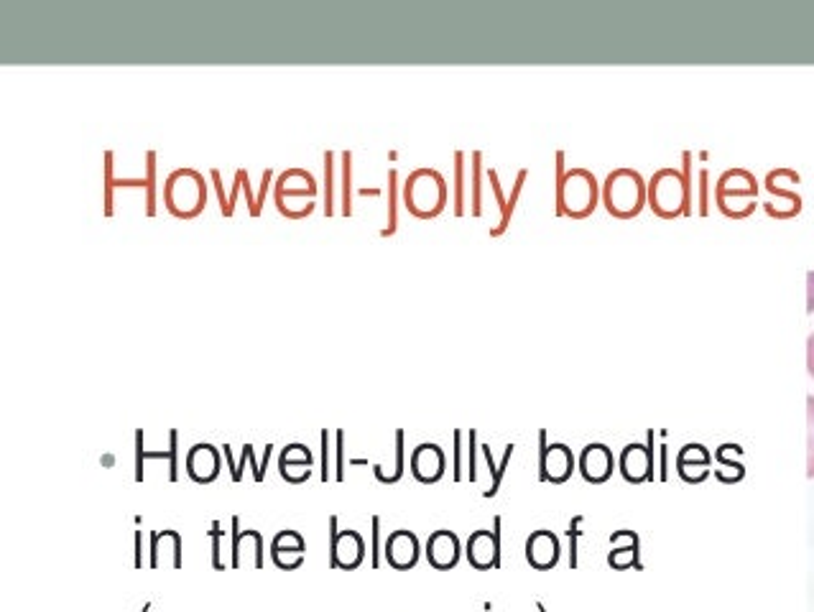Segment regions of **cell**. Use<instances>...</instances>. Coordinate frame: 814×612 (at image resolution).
Listing matches in <instances>:
<instances>
[{"label":"cell","instance_id":"obj_1","mask_svg":"<svg viewBox=\"0 0 814 612\" xmlns=\"http://www.w3.org/2000/svg\"><path fill=\"white\" fill-rule=\"evenodd\" d=\"M600 204V182L590 169H564V153H557V215L585 220Z\"/></svg>","mask_w":814,"mask_h":612},{"label":"cell","instance_id":"obj_2","mask_svg":"<svg viewBox=\"0 0 814 612\" xmlns=\"http://www.w3.org/2000/svg\"><path fill=\"white\" fill-rule=\"evenodd\" d=\"M600 202L615 220H633L649 207V182L631 166L613 169L600 184Z\"/></svg>","mask_w":814,"mask_h":612},{"label":"cell","instance_id":"obj_3","mask_svg":"<svg viewBox=\"0 0 814 612\" xmlns=\"http://www.w3.org/2000/svg\"><path fill=\"white\" fill-rule=\"evenodd\" d=\"M401 199L404 207L419 220H432L442 215L450 199V187L447 179L432 166H419L406 176L404 187H401Z\"/></svg>","mask_w":814,"mask_h":612},{"label":"cell","instance_id":"obj_4","mask_svg":"<svg viewBox=\"0 0 814 612\" xmlns=\"http://www.w3.org/2000/svg\"><path fill=\"white\" fill-rule=\"evenodd\" d=\"M207 187L205 176L197 169H174L164 179V204L171 215L177 217H194L205 210L207 204Z\"/></svg>","mask_w":814,"mask_h":612},{"label":"cell","instance_id":"obj_5","mask_svg":"<svg viewBox=\"0 0 814 612\" xmlns=\"http://www.w3.org/2000/svg\"><path fill=\"white\" fill-rule=\"evenodd\" d=\"M649 207L656 217L674 220L689 212V176L687 169L679 171L674 166L654 171L649 179Z\"/></svg>","mask_w":814,"mask_h":612},{"label":"cell","instance_id":"obj_6","mask_svg":"<svg viewBox=\"0 0 814 612\" xmlns=\"http://www.w3.org/2000/svg\"><path fill=\"white\" fill-rule=\"evenodd\" d=\"M115 153H105V215H113V189L115 187H141L146 189V215L156 212V151L146 153V174L136 179L113 174Z\"/></svg>","mask_w":814,"mask_h":612},{"label":"cell","instance_id":"obj_7","mask_svg":"<svg viewBox=\"0 0 814 612\" xmlns=\"http://www.w3.org/2000/svg\"><path fill=\"white\" fill-rule=\"evenodd\" d=\"M365 561V539L353 528L340 531L337 516H330V567L332 569H358Z\"/></svg>","mask_w":814,"mask_h":612},{"label":"cell","instance_id":"obj_8","mask_svg":"<svg viewBox=\"0 0 814 612\" xmlns=\"http://www.w3.org/2000/svg\"><path fill=\"white\" fill-rule=\"evenodd\" d=\"M575 472V454L567 444L547 442V431L539 434V480L541 482H567Z\"/></svg>","mask_w":814,"mask_h":612},{"label":"cell","instance_id":"obj_9","mask_svg":"<svg viewBox=\"0 0 814 612\" xmlns=\"http://www.w3.org/2000/svg\"><path fill=\"white\" fill-rule=\"evenodd\" d=\"M467 561L473 564L480 572L501 567V518L493 521V531L480 528V531L470 533L465 546Z\"/></svg>","mask_w":814,"mask_h":612},{"label":"cell","instance_id":"obj_10","mask_svg":"<svg viewBox=\"0 0 814 612\" xmlns=\"http://www.w3.org/2000/svg\"><path fill=\"white\" fill-rule=\"evenodd\" d=\"M386 561L388 567L399 569V572H406V569H414L419 564V556H422V544H419V536L409 528H399V531L388 533L386 539Z\"/></svg>","mask_w":814,"mask_h":612},{"label":"cell","instance_id":"obj_11","mask_svg":"<svg viewBox=\"0 0 814 612\" xmlns=\"http://www.w3.org/2000/svg\"><path fill=\"white\" fill-rule=\"evenodd\" d=\"M245 559L256 569H263V533L256 528H240V518L233 516V549H230V569H240Z\"/></svg>","mask_w":814,"mask_h":612},{"label":"cell","instance_id":"obj_12","mask_svg":"<svg viewBox=\"0 0 814 612\" xmlns=\"http://www.w3.org/2000/svg\"><path fill=\"white\" fill-rule=\"evenodd\" d=\"M222 449L210 442H197L187 452V475L200 485H210L220 477Z\"/></svg>","mask_w":814,"mask_h":612},{"label":"cell","instance_id":"obj_13","mask_svg":"<svg viewBox=\"0 0 814 612\" xmlns=\"http://www.w3.org/2000/svg\"><path fill=\"white\" fill-rule=\"evenodd\" d=\"M296 171L299 169H286L281 171L279 179H276L274 184V202H276V210L281 212V215H289L291 210V199H304L307 197L309 202H314V194H317V179H314L312 174H304L302 182H296Z\"/></svg>","mask_w":814,"mask_h":612},{"label":"cell","instance_id":"obj_14","mask_svg":"<svg viewBox=\"0 0 814 612\" xmlns=\"http://www.w3.org/2000/svg\"><path fill=\"white\" fill-rule=\"evenodd\" d=\"M444 470H447V454L439 444L424 442L411 452V475L424 485L442 480Z\"/></svg>","mask_w":814,"mask_h":612},{"label":"cell","instance_id":"obj_15","mask_svg":"<svg viewBox=\"0 0 814 612\" xmlns=\"http://www.w3.org/2000/svg\"><path fill=\"white\" fill-rule=\"evenodd\" d=\"M559 556H562V544H559L557 533L547 531V528H539V531L529 533L526 539V561L531 567L539 569V572H549L559 564Z\"/></svg>","mask_w":814,"mask_h":612},{"label":"cell","instance_id":"obj_16","mask_svg":"<svg viewBox=\"0 0 814 612\" xmlns=\"http://www.w3.org/2000/svg\"><path fill=\"white\" fill-rule=\"evenodd\" d=\"M462 556V544L460 536L450 528H439L427 539V561L439 572H447V569H455L460 564Z\"/></svg>","mask_w":814,"mask_h":612},{"label":"cell","instance_id":"obj_17","mask_svg":"<svg viewBox=\"0 0 814 612\" xmlns=\"http://www.w3.org/2000/svg\"><path fill=\"white\" fill-rule=\"evenodd\" d=\"M304 556H307V541L299 531L284 528L271 541V559L284 572H294V569L302 567Z\"/></svg>","mask_w":814,"mask_h":612},{"label":"cell","instance_id":"obj_18","mask_svg":"<svg viewBox=\"0 0 814 612\" xmlns=\"http://www.w3.org/2000/svg\"><path fill=\"white\" fill-rule=\"evenodd\" d=\"M577 467H580V475L585 477L592 485H600V482H608L610 475L615 470V457L610 452L608 444L603 442H592L582 449L580 459H577Z\"/></svg>","mask_w":814,"mask_h":612},{"label":"cell","instance_id":"obj_19","mask_svg":"<svg viewBox=\"0 0 814 612\" xmlns=\"http://www.w3.org/2000/svg\"><path fill=\"white\" fill-rule=\"evenodd\" d=\"M312 470H314V454L307 444L291 442L281 449L279 472L286 482H291V485L307 482L309 477H312Z\"/></svg>","mask_w":814,"mask_h":612},{"label":"cell","instance_id":"obj_20","mask_svg":"<svg viewBox=\"0 0 814 612\" xmlns=\"http://www.w3.org/2000/svg\"><path fill=\"white\" fill-rule=\"evenodd\" d=\"M143 429H136V480H143V465L146 459H166L169 462V480L177 482L179 480V431L171 429L169 431V449H161V452H148L143 447Z\"/></svg>","mask_w":814,"mask_h":612},{"label":"cell","instance_id":"obj_21","mask_svg":"<svg viewBox=\"0 0 814 612\" xmlns=\"http://www.w3.org/2000/svg\"><path fill=\"white\" fill-rule=\"evenodd\" d=\"M148 551H151V559H148V567L151 569H159L164 564V556H169L171 567L182 569V533L174 531V528L151 533V549Z\"/></svg>","mask_w":814,"mask_h":612},{"label":"cell","instance_id":"obj_22","mask_svg":"<svg viewBox=\"0 0 814 612\" xmlns=\"http://www.w3.org/2000/svg\"><path fill=\"white\" fill-rule=\"evenodd\" d=\"M621 475L628 482H644L654 475V457L649 444L633 442L621 452Z\"/></svg>","mask_w":814,"mask_h":612},{"label":"cell","instance_id":"obj_23","mask_svg":"<svg viewBox=\"0 0 814 612\" xmlns=\"http://www.w3.org/2000/svg\"><path fill=\"white\" fill-rule=\"evenodd\" d=\"M526 176H529V171H526V169H521V171H518L516 182H513L511 194H508V197H506V194H503L501 182H498V171H496V169H488L490 187H493V194H496V199H498V207H501V220H498V225L493 227V230H490V235H501V233H506L508 222H511V217H513V210H516V202H518V197H521V189H524Z\"/></svg>","mask_w":814,"mask_h":612},{"label":"cell","instance_id":"obj_24","mask_svg":"<svg viewBox=\"0 0 814 612\" xmlns=\"http://www.w3.org/2000/svg\"><path fill=\"white\" fill-rule=\"evenodd\" d=\"M222 457L228 459L230 477H233V482L243 480V465H251L253 480L256 482H261L263 477H266V465H261V462L256 459V447H253V444H243V454H240V459H235V452L230 444H222Z\"/></svg>","mask_w":814,"mask_h":612},{"label":"cell","instance_id":"obj_25","mask_svg":"<svg viewBox=\"0 0 814 612\" xmlns=\"http://www.w3.org/2000/svg\"><path fill=\"white\" fill-rule=\"evenodd\" d=\"M707 462H710V457H707L705 449L700 444H689V447H684L679 452L677 470L682 475V480L697 482L707 475Z\"/></svg>","mask_w":814,"mask_h":612},{"label":"cell","instance_id":"obj_26","mask_svg":"<svg viewBox=\"0 0 814 612\" xmlns=\"http://www.w3.org/2000/svg\"><path fill=\"white\" fill-rule=\"evenodd\" d=\"M608 564L613 569H641V559H638V536L628 531V544H618L610 539V554Z\"/></svg>","mask_w":814,"mask_h":612},{"label":"cell","instance_id":"obj_27","mask_svg":"<svg viewBox=\"0 0 814 612\" xmlns=\"http://www.w3.org/2000/svg\"><path fill=\"white\" fill-rule=\"evenodd\" d=\"M248 171L245 169H235V179H233V192L225 194V189H222V174L220 169H212L210 176H212V184H215L217 189V199H220V212L225 217H230L235 212V204H238V194L243 192V179Z\"/></svg>","mask_w":814,"mask_h":612},{"label":"cell","instance_id":"obj_28","mask_svg":"<svg viewBox=\"0 0 814 612\" xmlns=\"http://www.w3.org/2000/svg\"><path fill=\"white\" fill-rule=\"evenodd\" d=\"M340 192H342V215H353V153L342 151L340 156Z\"/></svg>","mask_w":814,"mask_h":612},{"label":"cell","instance_id":"obj_29","mask_svg":"<svg viewBox=\"0 0 814 612\" xmlns=\"http://www.w3.org/2000/svg\"><path fill=\"white\" fill-rule=\"evenodd\" d=\"M386 194H388V222L381 230V235H393L396 233V227H399V204H396V199H399V171L396 169L388 171Z\"/></svg>","mask_w":814,"mask_h":612},{"label":"cell","instance_id":"obj_30","mask_svg":"<svg viewBox=\"0 0 814 612\" xmlns=\"http://www.w3.org/2000/svg\"><path fill=\"white\" fill-rule=\"evenodd\" d=\"M511 454H513V444H508L506 454H503L501 467H496V462H493V454H490V447H488V444H483V457H485V462H488V470L493 472V485H490V490H485V498H493V495L498 493V488H501L503 472H506L508 459H511Z\"/></svg>","mask_w":814,"mask_h":612},{"label":"cell","instance_id":"obj_31","mask_svg":"<svg viewBox=\"0 0 814 612\" xmlns=\"http://www.w3.org/2000/svg\"><path fill=\"white\" fill-rule=\"evenodd\" d=\"M470 179H473V215H483V153H473V169H470Z\"/></svg>","mask_w":814,"mask_h":612},{"label":"cell","instance_id":"obj_32","mask_svg":"<svg viewBox=\"0 0 814 612\" xmlns=\"http://www.w3.org/2000/svg\"><path fill=\"white\" fill-rule=\"evenodd\" d=\"M465 153L457 151L455 153V215L462 217L465 215Z\"/></svg>","mask_w":814,"mask_h":612},{"label":"cell","instance_id":"obj_33","mask_svg":"<svg viewBox=\"0 0 814 612\" xmlns=\"http://www.w3.org/2000/svg\"><path fill=\"white\" fill-rule=\"evenodd\" d=\"M807 477H814V396L807 398Z\"/></svg>","mask_w":814,"mask_h":612},{"label":"cell","instance_id":"obj_34","mask_svg":"<svg viewBox=\"0 0 814 612\" xmlns=\"http://www.w3.org/2000/svg\"><path fill=\"white\" fill-rule=\"evenodd\" d=\"M404 452H406V434H404V429H399L396 431V459H393V472L386 480V485H391V482H399L401 475H404Z\"/></svg>","mask_w":814,"mask_h":612},{"label":"cell","instance_id":"obj_35","mask_svg":"<svg viewBox=\"0 0 814 612\" xmlns=\"http://www.w3.org/2000/svg\"><path fill=\"white\" fill-rule=\"evenodd\" d=\"M210 541H212V567L217 569V572H222V569L228 567L225 561H222V523L220 521H212L210 526Z\"/></svg>","mask_w":814,"mask_h":612},{"label":"cell","instance_id":"obj_36","mask_svg":"<svg viewBox=\"0 0 814 612\" xmlns=\"http://www.w3.org/2000/svg\"><path fill=\"white\" fill-rule=\"evenodd\" d=\"M332 171H335V153L325 151V212L332 215L335 212V197H332Z\"/></svg>","mask_w":814,"mask_h":612},{"label":"cell","instance_id":"obj_37","mask_svg":"<svg viewBox=\"0 0 814 612\" xmlns=\"http://www.w3.org/2000/svg\"><path fill=\"white\" fill-rule=\"evenodd\" d=\"M370 526H373V541H370V567H381V518L373 516L370 518Z\"/></svg>","mask_w":814,"mask_h":612},{"label":"cell","instance_id":"obj_38","mask_svg":"<svg viewBox=\"0 0 814 612\" xmlns=\"http://www.w3.org/2000/svg\"><path fill=\"white\" fill-rule=\"evenodd\" d=\"M335 480H345V431H335Z\"/></svg>","mask_w":814,"mask_h":612},{"label":"cell","instance_id":"obj_39","mask_svg":"<svg viewBox=\"0 0 814 612\" xmlns=\"http://www.w3.org/2000/svg\"><path fill=\"white\" fill-rule=\"evenodd\" d=\"M330 431L322 429V434H319V444H322V470H319V475H322V480H330L332 472H330Z\"/></svg>","mask_w":814,"mask_h":612},{"label":"cell","instance_id":"obj_40","mask_svg":"<svg viewBox=\"0 0 814 612\" xmlns=\"http://www.w3.org/2000/svg\"><path fill=\"white\" fill-rule=\"evenodd\" d=\"M582 523V518H572L570 523V567H577V536H580V531H577V526Z\"/></svg>","mask_w":814,"mask_h":612},{"label":"cell","instance_id":"obj_41","mask_svg":"<svg viewBox=\"0 0 814 612\" xmlns=\"http://www.w3.org/2000/svg\"><path fill=\"white\" fill-rule=\"evenodd\" d=\"M467 439H470V480H478V465H475V449H478V434L475 431H470L467 434Z\"/></svg>","mask_w":814,"mask_h":612},{"label":"cell","instance_id":"obj_42","mask_svg":"<svg viewBox=\"0 0 814 612\" xmlns=\"http://www.w3.org/2000/svg\"><path fill=\"white\" fill-rule=\"evenodd\" d=\"M271 179H274V171L266 169L263 171V179H261V189H258V212L263 210V199H266L268 194V187H271Z\"/></svg>","mask_w":814,"mask_h":612},{"label":"cell","instance_id":"obj_43","mask_svg":"<svg viewBox=\"0 0 814 612\" xmlns=\"http://www.w3.org/2000/svg\"><path fill=\"white\" fill-rule=\"evenodd\" d=\"M462 434L460 431H455V480H462Z\"/></svg>","mask_w":814,"mask_h":612},{"label":"cell","instance_id":"obj_44","mask_svg":"<svg viewBox=\"0 0 814 612\" xmlns=\"http://www.w3.org/2000/svg\"><path fill=\"white\" fill-rule=\"evenodd\" d=\"M133 567L141 569L143 567V539H141V528L136 531V559H133Z\"/></svg>","mask_w":814,"mask_h":612},{"label":"cell","instance_id":"obj_45","mask_svg":"<svg viewBox=\"0 0 814 612\" xmlns=\"http://www.w3.org/2000/svg\"><path fill=\"white\" fill-rule=\"evenodd\" d=\"M807 370H809V375L814 378V332L809 335V340H807Z\"/></svg>","mask_w":814,"mask_h":612},{"label":"cell","instance_id":"obj_46","mask_svg":"<svg viewBox=\"0 0 814 612\" xmlns=\"http://www.w3.org/2000/svg\"><path fill=\"white\" fill-rule=\"evenodd\" d=\"M141 612H151V602H146V605L141 607Z\"/></svg>","mask_w":814,"mask_h":612},{"label":"cell","instance_id":"obj_47","mask_svg":"<svg viewBox=\"0 0 814 612\" xmlns=\"http://www.w3.org/2000/svg\"><path fill=\"white\" fill-rule=\"evenodd\" d=\"M536 610H539V612H547V607L541 605V602H536Z\"/></svg>","mask_w":814,"mask_h":612}]
</instances>
